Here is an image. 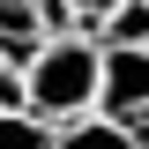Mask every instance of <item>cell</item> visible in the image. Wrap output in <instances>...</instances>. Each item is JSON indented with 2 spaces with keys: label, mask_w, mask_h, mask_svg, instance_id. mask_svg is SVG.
Masks as SVG:
<instances>
[{
  "label": "cell",
  "mask_w": 149,
  "mask_h": 149,
  "mask_svg": "<svg viewBox=\"0 0 149 149\" xmlns=\"http://www.w3.org/2000/svg\"><path fill=\"white\" fill-rule=\"evenodd\" d=\"M97 104V45L82 30L74 37H37V52L22 60V112L37 119H82Z\"/></svg>",
  "instance_id": "obj_1"
},
{
  "label": "cell",
  "mask_w": 149,
  "mask_h": 149,
  "mask_svg": "<svg viewBox=\"0 0 149 149\" xmlns=\"http://www.w3.org/2000/svg\"><path fill=\"white\" fill-rule=\"evenodd\" d=\"M52 149H149V134L119 127L104 112H82V119H60L52 127Z\"/></svg>",
  "instance_id": "obj_3"
},
{
  "label": "cell",
  "mask_w": 149,
  "mask_h": 149,
  "mask_svg": "<svg viewBox=\"0 0 149 149\" xmlns=\"http://www.w3.org/2000/svg\"><path fill=\"white\" fill-rule=\"evenodd\" d=\"M0 52L8 60L37 52V0H0Z\"/></svg>",
  "instance_id": "obj_4"
},
{
  "label": "cell",
  "mask_w": 149,
  "mask_h": 149,
  "mask_svg": "<svg viewBox=\"0 0 149 149\" xmlns=\"http://www.w3.org/2000/svg\"><path fill=\"white\" fill-rule=\"evenodd\" d=\"M15 104H22V60L0 52V112H15Z\"/></svg>",
  "instance_id": "obj_7"
},
{
  "label": "cell",
  "mask_w": 149,
  "mask_h": 149,
  "mask_svg": "<svg viewBox=\"0 0 149 149\" xmlns=\"http://www.w3.org/2000/svg\"><path fill=\"white\" fill-rule=\"evenodd\" d=\"M112 8H119V0H67V15H74V22H82V37H90V30H97V22H104V15H112Z\"/></svg>",
  "instance_id": "obj_8"
},
{
  "label": "cell",
  "mask_w": 149,
  "mask_h": 149,
  "mask_svg": "<svg viewBox=\"0 0 149 149\" xmlns=\"http://www.w3.org/2000/svg\"><path fill=\"white\" fill-rule=\"evenodd\" d=\"M90 45H149V0H119L90 30Z\"/></svg>",
  "instance_id": "obj_5"
},
{
  "label": "cell",
  "mask_w": 149,
  "mask_h": 149,
  "mask_svg": "<svg viewBox=\"0 0 149 149\" xmlns=\"http://www.w3.org/2000/svg\"><path fill=\"white\" fill-rule=\"evenodd\" d=\"M90 112L149 134V45H97V104Z\"/></svg>",
  "instance_id": "obj_2"
},
{
  "label": "cell",
  "mask_w": 149,
  "mask_h": 149,
  "mask_svg": "<svg viewBox=\"0 0 149 149\" xmlns=\"http://www.w3.org/2000/svg\"><path fill=\"white\" fill-rule=\"evenodd\" d=\"M0 149H52V119H37V112H0Z\"/></svg>",
  "instance_id": "obj_6"
}]
</instances>
